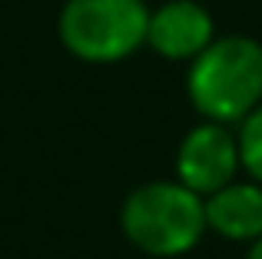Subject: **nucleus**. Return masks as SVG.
<instances>
[{
    "instance_id": "f257e3e1",
    "label": "nucleus",
    "mask_w": 262,
    "mask_h": 259,
    "mask_svg": "<svg viewBox=\"0 0 262 259\" xmlns=\"http://www.w3.org/2000/svg\"><path fill=\"white\" fill-rule=\"evenodd\" d=\"M186 90L209 123L246 120L262 103V44L252 37L212 40L192 60Z\"/></svg>"
},
{
    "instance_id": "f03ea898",
    "label": "nucleus",
    "mask_w": 262,
    "mask_h": 259,
    "mask_svg": "<svg viewBox=\"0 0 262 259\" xmlns=\"http://www.w3.org/2000/svg\"><path fill=\"white\" fill-rule=\"evenodd\" d=\"M123 233L149 256H183L206 233V200L173 180L143 183L123 203Z\"/></svg>"
},
{
    "instance_id": "7ed1b4c3",
    "label": "nucleus",
    "mask_w": 262,
    "mask_h": 259,
    "mask_svg": "<svg viewBox=\"0 0 262 259\" xmlns=\"http://www.w3.org/2000/svg\"><path fill=\"white\" fill-rule=\"evenodd\" d=\"M149 10L143 0H67L60 40L86 63H116L146 44Z\"/></svg>"
},
{
    "instance_id": "20e7f679",
    "label": "nucleus",
    "mask_w": 262,
    "mask_h": 259,
    "mask_svg": "<svg viewBox=\"0 0 262 259\" xmlns=\"http://www.w3.org/2000/svg\"><path fill=\"white\" fill-rule=\"evenodd\" d=\"M239 169V143L223 123H199L183 136L176 153V176L199 196L229 186Z\"/></svg>"
},
{
    "instance_id": "39448f33",
    "label": "nucleus",
    "mask_w": 262,
    "mask_h": 259,
    "mask_svg": "<svg viewBox=\"0 0 262 259\" xmlns=\"http://www.w3.org/2000/svg\"><path fill=\"white\" fill-rule=\"evenodd\" d=\"M146 44L166 60H196L212 44V17L196 0H169L149 13Z\"/></svg>"
},
{
    "instance_id": "423d86ee",
    "label": "nucleus",
    "mask_w": 262,
    "mask_h": 259,
    "mask_svg": "<svg viewBox=\"0 0 262 259\" xmlns=\"http://www.w3.org/2000/svg\"><path fill=\"white\" fill-rule=\"evenodd\" d=\"M206 226L236 243L262 236V183H236L206 196Z\"/></svg>"
},
{
    "instance_id": "0eeeda50",
    "label": "nucleus",
    "mask_w": 262,
    "mask_h": 259,
    "mask_svg": "<svg viewBox=\"0 0 262 259\" xmlns=\"http://www.w3.org/2000/svg\"><path fill=\"white\" fill-rule=\"evenodd\" d=\"M236 143H239V166L252 176V183H262V103L243 120Z\"/></svg>"
},
{
    "instance_id": "6e6552de",
    "label": "nucleus",
    "mask_w": 262,
    "mask_h": 259,
    "mask_svg": "<svg viewBox=\"0 0 262 259\" xmlns=\"http://www.w3.org/2000/svg\"><path fill=\"white\" fill-rule=\"evenodd\" d=\"M249 259H262V236L256 243H252V249H249Z\"/></svg>"
}]
</instances>
